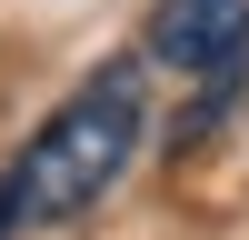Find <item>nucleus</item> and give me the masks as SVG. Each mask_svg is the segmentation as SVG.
I'll return each mask as SVG.
<instances>
[{"label":"nucleus","mask_w":249,"mask_h":240,"mask_svg":"<svg viewBox=\"0 0 249 240\" xmlns=\"http://www.w3.org/2000/svg\"><path fill=\"white\" fill-rule=\"evenodd\" d=\"M140 120H150V110H140V70H130V60L90 70L70 100H60V120H40V140L10 160V180H0V240H10L20 220H70V210H90V200L130 170Z\"/></svg>","instance_id":"f257e3e1"},{"label":"nucleus","mask_w":249,"mask_h":240,"mask_svg":"<svg viewBox=\"0 0 249 240\" xmlns=\"http://www.w3.org/2000/svg\"><path fill=\"white\" fill-rule=\"evenodd\" d=\"M140 40H150V60L190 70L199 90H239V70H249V0H160Z\"/></svg>","instance_id":"f03ea898"}]
</instances>
